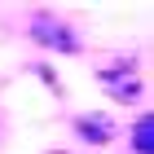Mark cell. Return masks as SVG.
Masks as SVG:
<instances>
[{"instance_id": "cell-3", "label": "cell", "mask_w": 154, "mask_h": 154, "mask_svg": "<svg viewBox=\"0 0 154 154\" xmlns=\"http://www.w3.org/2000/svg\"><path fill=\"white\" fill-rule=\"evenodd\" d=\"M106 93L115 97L119 106H132V101H141L145 84L137 79V71H132V75H115V79H106Z\"/></svg>"}, {"instance_id": "cell-2", "label": "cell", "mask_w": 154, "mask_h": 154, "mask_svg": "<svg viewBox=\"0 0 154 154\" xmlns=\"http://www.w3.org/2000/svg\"><path fill=\"white\" fill-rule=\"evenodd\" d=\"M115 119L101 115V110H88V115H75V137H79L84 145H93V150H101V145L115 141Z\"/></svg>"}, {"instance_id": "cell-7", "label": "cell", "mask_w": 154, "mask_h": 154, "mask_svg": "<svg viewBox=\"0 0 154 154\" xmlns=\"http://www.w3.org/2000/svg\"><path fill=\"white\" fill-rule=\"evenodd\" d=\"M53 154H66V150H53Z\"/></svg>"}, {"instance_id": "cell-1", "label": "cell", "mask_w": 154, "mask_h": 154, "mask_svg": "<svg viewBox=\"0 0 154 154\" xmlns=\"http://www.w3.org/2000/svg\"><path fill=\"white\" fill-rule=\"evenodd\" d=\"M26 35L35 40L40 48H48V53H62V57H75V53H84V40L75 35V26L66 22V18H53V13H35V18L26 22Z\"/></svg>"}, {"instance_id": "cell-6", "label": "cell", "mask_w": 154, "mask_h": 154, "mask_svg": "<svg viewBox=\"0 0 154 154\" xmlns=\"http://www.w3.org/2000/svg\"><path fill=\"white\" fill-rule=\"evenodd\" d=\"M35 75H40V79L48 84V88H53V93H62V79H57L53 71H48V66H35Z\"/></svg>"}, {"instance_id": "cell-5", "label": "cell", "mask_w": 154, "mask_h": 154, "mask_svg": "<svg viewBox=\"0 0 154 154\" xmlns=\"http://www.w3.org/2000/svg\"><path fill=\"white\" fill-rule=\"evenodd\" d=\"M132 71H137V57H132V53H119V57L106 62L97 75H101V84H106V79H115V75H132Z\"/></svg>"}, {"instance_id": "cell-4", "label": "cell", "mask_w": 154, "mask_h": 154, "mask_svg": "<svg viewBox=\"0 0 154 154\" xmlns=\"http://www.w3.org/2000/svg\"><path fill=\"white\" fill-rule=\"evenodd\" d=\"M128 141H132V154H154V119L150 115H141L137 123H132Z\"/></svg>"}]
</instances>
